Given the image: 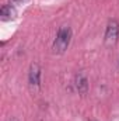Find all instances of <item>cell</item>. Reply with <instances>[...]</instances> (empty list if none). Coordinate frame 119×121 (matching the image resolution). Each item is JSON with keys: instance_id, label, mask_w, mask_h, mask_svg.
I'll return each instance as SVG.
<instances>
[{"instance_id": "cell-1", "label": "cell", "mask_w": 119, "mask_h": 121, "mask_svg": "<svg viewBox=\"0 0 119 121\" xmlns=\"http://www.w3.org/2000/svg\"><path fill=\"white\" fill-rule=\"evenodd\" d=\"M71 41V30L69 27H60L58 31V35L53 42V52L55 54H63Z\"/></svg>"}, {"instance_id": "cell-2", "label": "cell", "mask_w": 119, "mask_h": 121, "mask_svg": "<svg viewBox=\"0 0 119 121\" xmlns=\"http://www.w3.org/2000/svg\"><path fill=\"white\" fill-rule=\"evenodd\" d=\"M118 37H119V24L116 20H109L107 30H105V38L104 42L107 47H114L118 42Z\"/></svg>"}, {"instance_id": "cell-3", "label": "cell", "mask_w": 119, "mask_h": 121, "mask_svg": "<svg viewBox=\"0 0 119 121\" xmlns=\"http://www.w3.org/2000/svg\"><path fill=\"white\" fill-rule=\"evenodd\" d=\"M28 82L32 90H38L41 85V68L38 63H32L30 66V73H28Z\"/></svg>"}, {"instance_id": "cell-4", "label": "cell", "mask_w": 119, "mask_h": 121, "mask_svg": "<svg viewBox=\"0 0 119 121\" xmlns=\"http://www.w3.org/2000/svg\"><path fill=\"white\" fill-rule=\"evenodd\" d=\"M74 86H76L79 93H81V94L87 93V90H88V79H87V76L84 73H81V72L77 73L76 78H74Z\"/></svg>"}, {"instance_id": "cell-5", "label": "cell", "mask_w": 119, "mask_h": 121, "mask_svg": "<svg viewBox=\"0 0 119 121\" xmlns=\"http://www.w3.org/2000/svg\"><path fill=\"white\" fill-rule=\"evenodd\" d=\"M16 16H17V11H16V9H14L13 6H10V4L3 6V7H1V10H0V17H1V20H3V21L14 20V18H16Z\"/></svg>"}, {"instance_id": "cell-6", "label": "cell", "mask_w": 119, "mask_h": 121, "mask_svg": "<svg viewBox=\"0 0 119 121\" xmlns=\"http://www.w3.org/2000/svg\"><path fill=\"white\" fill-rule=\"evenodd\" d=\"M24 1H27V0H10V3H13V4H21Z\"/></svg>"}, {"instance_id": "cell-7", "label": "cell", "mask_w": 119, "mask_h": 121, "mask_svg": "<svg viewBox=\"0 0 119 121\" xmlns=\"http://www.w3.org/2000/svg\"><path fill=\"white\" fill-rule=\"evenodd\" d=\"M8 121H17V120L16 118H11V120H8Z\"/></svg>"}]
</instances>
